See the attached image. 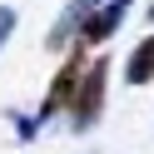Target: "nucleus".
Instances as JSON below:
<instances>
[{
  "mask_svg": "<svg viewBox=\"0 0 154 154\" xmlns=\"http://www.w3.org/2000/svg\"><path fill=\"white\" fill-rule=\"evenodd\" d=\"M104 85H109V60L104 55H94L90 65H85L80 85H75V100H70V129H94L100 124V109H104Z\"/></svg>",
  "mask_w": 154,
  "mask_h": 154,
  "instance_id": "f257e3e1",
  "label": "nucleus"
},
{
  "mask_svg": "<svg viewBox=\"0 0 154 154\" xmlns=\"http://www.w3.org/2000/svg\"><path fill=\"white\" fill-rule=\"evenodd\" d=\"M85 50H90V45H75V50L65 55V65H60V70H55V85H50V90H45V100H40V109H35V119H40V124H50V119H55V114H60V109H70V100H75V85H80V75H85V65H90V60H85Z\"/></svg>",
  "mask_w": 154,
  "mask_h": 154,
  "instance_id": "f03ea898",
  "label": "nucleus"
},
{
  "mask_svg": "<svg viewBox=\"0 0 154 154\" xmlns=\"http://www.w3.org/2000/svg\"><path fill=\"white\" fill-rule=\"evenodd\" d=\"M100 5L104 0H70V5L60 10V20H55V30L45 35V50H75L80 35H85V20H90Z\"/></svg>",
  "mask_w": 154,
  "mask_h": 154,
  "instance_id": "7ed1b4c3",
  "label": "nucleus"
},
{
  "mask_svg": "<svg viewBox=\"0 0 154 154\" xmlns=\"http://www.w3.org/2000/svg\"><path fill=\"white\" fill-rule=\"evenodd\" d=\"M129 5H134V0H104L100 10H94L90 20H85V35H80V45H104V40H109V35L124 25Z\"/></svg>",
  "mask_w": 154,
  "mask_h": 154,
  "instance_id": "20e7f679",
  "label": "nucleus"
},
{
  "mask_svg": "<svg viewBox=\"0 0 154 154\" xmlns=\"http://www.w3.org/2000/svg\"><path fill=\"white\" fill-rule=\"evenodd\" d=\"M124 80L129 85H149L154 80V35H144V40L134 45V55L124 60Z\"/></svg>",
  "mask_w": 154,
  "mask_h": 154,
  "instance_id": "39448f33",
  "label": "nucleus"
},
{
  "mask_svg": "<svg viewBox=\"0 0 154 154\" xmlns=\"http://www.w3.org/2000/svg\"><path fill=\"white\" fill-rule=\"evenodd\" d=\"M10 30H15V10H10V5H0V50H5Z\"/></svg>",
  "mask_w": 154,
  "mask_h": 154,
  "instance_id": "423d86ee",
  "label": "nucleus"
},
{
  "mask_svg": "<svg viewBox=\"0 0 154 154\" xmlns=\"http://www.w3.org/2000/svg\"><path fill=\"white\" fill-rule=\"evenodd\" d=\"M149 25H154V5H149Z\"/></svg>",
  "mask_w": 154,
  "mask_h": 154,
  "instance_id": "0eeeda50",
  "label": "nucleus"
}]
</instances>
